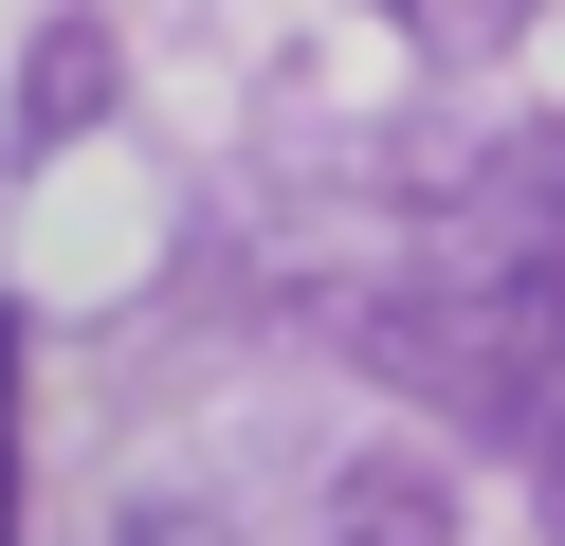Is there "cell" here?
Returning <instances> with one entry per match:
<instances>
[{
  "label": "cell",
  "instance_id": "4",
  "mask_svg": "<svg viewBox=\"0 0 565 546\" xmlns=\"http://www.w3.org/2000/svg\"><path fill=\"white\" fill-rule=\"evenodd\" d=\"M0 546H19V310H0Z\"/></svg>",
  "mask_w": 565,
  "mask_h": 546
},
{
  "label": "cell",
  "instance_id": "1",
  "mask_svg": "<svg viewBox=\"0 0 565 546\" xmlns=\"http://www.w3.org/2000/svg\"><path fill=\"white\" fill-rule=\"evenodd\" d=\"M438 274H456V291H475V310L565 383V128H511V146L475 164V201H456Z\"/></svg>",
  "mask_w": 565,
  "mask_h": 546
},
{
  "label": "cell",
  "instance_id": "5",
  "mask_svg": "<svg viewBox=\"0 0 565 546\" xmlns=\"http://www.w3.org/2000/svg\"><path fill=\"white\" fill-rule=\"evenodd\" d=\"M110 546H237V528H220V510H128Z\"/></svg>",
  "mask_w": 565,
  "mask_h": 546
},
{
  "label": "cell",
  "instance_id": "2",
  "mask_svg": "<svg viewBox=\"0 0 565 546\" xmlns=\"http://www.w3.org/2000/svg\"><path fill=\"white\" fill-rule=\"evenodd\" d=\"M310 546H456V473L419 437H365V456L310 492Z\"/></svg>",
  "mask_w": 565,
  "mask_h": 546
},
{
  "label": "cell",
  "instance_id": "3",
  "mask_svg": "<svg viewBox=\"0 0 565 546\" xmlns=\"http://www.w3.org/2000/svg\"><path fill=\"white\" fill-rule=\"evenodd\" d=\"M110 92H128L110 19H38V55H19V164H74V146L110 128Z\"/></svg>",
  "mask_w": 565,
  "mask_h": 546
}]
</instances>
